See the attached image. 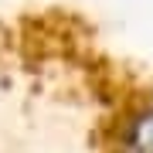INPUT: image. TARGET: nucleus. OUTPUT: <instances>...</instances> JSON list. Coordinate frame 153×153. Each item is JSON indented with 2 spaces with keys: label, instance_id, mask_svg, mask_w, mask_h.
<instances>
[{
  "label": "nucleus",
  "instance_id": "nucleus-1",
  "mask_svg": "<svg viewBox=\"0 0 153 153\" xmlns=\"http://www.w3.org/2000/svg\"><path fill=\"white\" fill-rule=\"evenodd\" d=\"M126 153H153V112L140 116L126 136Z\"/></svg>",
  "mask_w": 153,
  "mask_h": 153
}]
</instances>
